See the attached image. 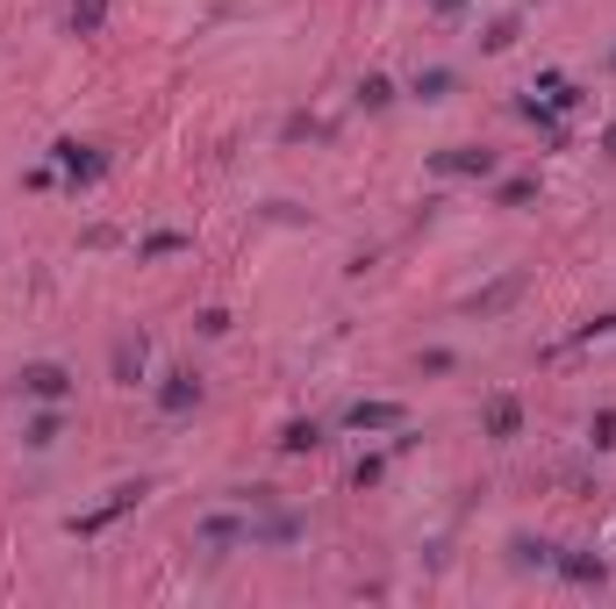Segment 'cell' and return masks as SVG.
Wrapping results in <instances>:
<instances>
[{"label": "cell", "mask_w": 616, "mask_h": 609, "mask_svg": "<svg viewBox=\"0 0 616 609\" xmlns=\"http://www.w3.org/2000/svg\"><path fill=\"white\" fill-rule=\"evenodd\" d=\"M29 395H65V373H58V365H36V373H29Z\"/></svg>", "instance_id": "cell-1"}, {"label": "cell", "mask_w": 616, "mask_h": 609, "mask_svg": "<svg viewBox=\"0 0 616 609\" xmlns=\"http://www.w3.org/2000/svg\"><path fill=\"white\" fill-rule=\"evenodd\" d=\"M488 165H495L488 151H452V158H445V173H488Z\"/></svg>", "instance_id": "cell-2"}, {"label": "cell", "mask_w": 616, "mask_h": 609, "mask_svg": "<svg viewBox=\"0 0 616 609\" xmlns=\"http://www.w3.org/2000/svg\"><path fill=\"white\" fill-rule=\"evenodd\" d=\"M101 8H108V0H72V22H79V29H94V22H101Z\"/></svg>", "instance_id": "cell-3"}, {"label": "cell", "mask_w": 616, "mask_h": 609, "mask_svg": "<svg viewBox=\"0 0 616 609\" xmlns=\"http://www.w3.org/2000/svg\"><path fill=\"white\" fill-rule=\"evenodd\" d=\"M352 423H359V431H366V423H394V409H380V401L366 409V401H359V409H352Z\"/></svg>", "instance_id": "cell-4"}, {"label": "cell", "mask_w": 616, "mask_h": 609, "mask_svg": "<svg viewBox=\"0 0 616 609\" xmlns=\"http://www.w3.org/2000/svg\"><path fill=\"white\" fill-rule=\"evenodd\" d=\"M438 8H466V0H438Z\"/></svg>", "instance_id": "cell-5"}, {"label": "cell", "mask_w": 616, "mask_h": 609, "mask_svg": "<svg viewBox=\"0 0 616 609\" xmlns=\"http://www.w3.org/2000/svg\"><path fill=\"white\" fill-rule=\"evenodd\" d=\"M609 151H616V129H609Z\"/></svg>", "instance_id": "cell-6"}]
</instances>
